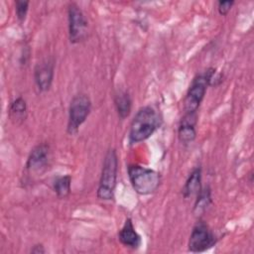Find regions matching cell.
Instances as JSON below:
<instances>
[{
    "label": "cell",
    "mask_w": 254,
    "mask_h": 254,
    "mask_svg": "<svg viewBox=\"0 0 254 254\" xmlns=\"http://www.w3.org/2000/svg\"><path fill=\"white\" fill-rule=\"evenodd\" d=\"M50 159V147L49 145L43 143L36 146L30 153L27 163L26 169L29 173L42 174L48 166Z\"/></svg>",
    "instance_id": "8"
},
{
    "label": "cell",
    "mask_w": 254,
    "mask_h": 254,
    "mask_svg": "<svg viewBox=\"0 0 254 254\" xmlns=\"http://www.w3.org/2000/svg\"><path fill=\"white\" fill-rule=\"evenodd\" d=\"M29 1H23V0H17L15 2V10H16V16L20 22H23L27 16L28 9H29Z\"/></svg>",
    "instance_id": "17"
},
{
    "label": "cell",
    "mask_w": 254,
    "mask_h": 254,
    "mask_svg": "<svg viewBox=\"0 0 254 254\" xmlns=\"http://www.w3.org/2000/svg\"><path fill=\"white\" fill-rule=\"evenodd\" d=\"M216 243V237L209 227L203 222L198 221L192 228L190 240L189 250L190 252H203L208 250Z\"/></svg>",
    "instance_id": "7"
},
{
    "label": "cell",
    "mask_w": 254,
    "mask_h": 254,
    "mask_svg": "<svg viewBox=\"0 0 254 254\" xmlns=\"http://www.w3.org/2000/svg\"><path fill=\"white\" fill-rule=\"evenodd\" d=\"M211 203V191L209 187H205V188H201L199 192L197 193V197L194 203V207H193V212L196 215L201 214L207 207L208 205Z\"/></svg>",
    "instance_id": "15"
},
{
    "label": "cell",
    "mask_w": 254,
    "mask_h": 254,
    "mask_svg": "<svg viewBox=\"0 0 254 254\" xmlns=\"http://www.w3.org/2000/svg\"><path fill=\"white\" fill-rule=\"evenodd\" d=\"M118 169V159L114 149L108 150L105 155L99 186L97 189V196L100 199L110 200L114 197Z\"/></svg>",
    "instance_id": "2"
},
{
    "label": "cell",
    "mask_w": 254,
    "mask_h": 254,
    "mask_svg": "<svg viewBox=\"0 0 254 254\" xmlns=\"http://www.w3.org/2000/svg\"><path fill=\"white\" fill-rule=\"evenodd\" d=\"M91 110V101L86 94L75 95L69 105L67 133L70 135L76 134L81 124L86 120Z\"/></svg>",
    "instance_id": "4"
},
{
    "label": "cell",
    "mask_w": 254,
    "mask_h": 254,
    "mask_svg": "<svg viewBox=\"0 0 254 254\" xmlns=\"http://www.w3.org/2000/svg\"><path fill=\"white\" fill-rule=\"evenodd\" d=\"M234 4V1H219L217 4V9L220 15L225 16L228 14V12L231 10L232 6Z\"/></svg>",
    "instance_id": "18"
},
{
    "label": "cell",
    "mask_w": 254,
    "mask_h": 254,
    "mask_svg": "<svg viewBox=\"0 0 254 254\" xmlns=\"http://www.w3.org/2000/svg\"><path fill=\"white\" fill-rule=\"evenodd\" d=\"M195 124H196V114L194 113H185L184 117L182 118L178 130L179 140L183 144H190L191 143L196 137L195 131Z\"/></svg>",
    "instance_id": "10"
},
{
    "label": "cell",
    "mask_w": 254,
    "mask_h": 254,
    "mask_svg": "<svg viewBox=\"0 0 254 254\" xmlns=\"http://www.w3.org/2000/svg\"><path fill=\"white\" fill-rule=\"evenodd\" d=\"M207 86H208V80H207L205 71L203 73L197 74L192 79L184 100L185 113L196 112L198 106L200 105L205 95Z\"/></svg>",
    "instance_id": "6"
},
{
    "label": "cell",
    "mask_w": 254,
    "mask_h": 254,
    "mask_svg": "<svg viewBox=\"0 0 254 254\" xmlns=\"http://www.w3.org/2000/svg\"><path fill=\"white\" fill-rule=\"evenodd\" d=\"M9 117L14 124H21L27 117V103L23 97L14 99L9 107Z\"/></svg>",
    "instance_id": "13"
},
{
    "label": "cell",
    "mask_w": 254,
    "mask_h": 254,
    "mask_svg": "<svg viewBox=\"0 0 254 254\" xmlns=\"http://www.w3.org/2000/svg\"><path fill=\"white\" fill-rule=\"evenodd\" d=\"M35 82L40 91H47L54 78V64L51 61H44L38 64L34 71Z\"/></svg>",
    "instance_id": "9"
},
{
    "label": "cell",
    "mask_w": 254,
    "mask_h": 254,
    "mask_svg": "<svg viewBox=\"0 0 254 254\" xmlns=\"http://www.w3.org/2000/svg\"><path fill=\"white\" fill-rule=\"evenodd\" d=\"M161 125V118L155 108L144 106L135 114L129 130V141L131 144L148 139Z\"/></svg>",
    "instance_id": "1"
},
{
    "label": "cell",
    "mask_w": 254,
    "mask_h": 254,
    "mask_svg": "<svg viewBox=\"0 0 254 254\" xmlns=\"http://www.w3.org/2000/svg\"><path fill=\"white\" fill-rule=\"evenodd\" d=\"M71 177L69 175L59 177L54 183V190L61 198L66 197L70 193Z\"/></svg>",
    "instance_id": "16"
},
{
    "label": "cell",
    "mask_w": 254,
    "mask_h": 254,
    "mask_svg": "<svg viewBox=\"0 0 254 254\" xmlns=\"http://www.w3.org/2000/svg\"><path fill=\"white\" fill-rule=\"evenodd\" d=\"M119 241L126 247L137 249L141 245V236L134 228L133 222L130 218H127L124 225L118 233Z\"/></svg>",
    "instance_id": "11"
},
{
    "label": "cell",
    "mask_w": 254,
    "mask_h": 254,
    "mask_svg": "<svg viewBox=\"0 0 254 254\" xmlns=\"http://www.w3.org/2000/svg\"><path fill=\"white\" fill-rule=\"evenodd\" d=\"M128 176L135 191L142 195L154 192L160 185L159 173L139 165H130Z\"/></svg>",
    "instance_id": "3"
},
{
    "label": "cell",
    "mask_w": 254,
    "mask_h": 254,
    "mask_svg": "<svg viewBox=\"0 0 254 254\" xmlns=\"http://www.w3.org/2000/svg\"><path fill=\"white\" fill-rule=\"evenodd\" d=\"M114 103H115L118 116L121 119L128 117L131 111V106H132V100L130 95L126 91H119L115 95Z\"/></svg>",
    "instance_id": "14"
},
{
    "label": "cell",
    "mask_w": 254,
    "mask_h": 254,
    "mask_svg": "<svg viewBox=\"0 0 254 254\" xmlns=\"http://www.w3.org/2000/svg\"><path fill=\"white\" fill-rule=\"evenodd\" d=\"M67 19L70 43L76 44L84 41L87 37V20L81 9L75 3L68 5Z\"/></svg>",
    "instance_id": "5"
},
{
    "label": "cell",
    "mask_w": 254,
    "mask_h": 254,
    "mask_svg": "<svg viewBox=\"0 0 254 254\" xmlns=\"http://www.w3.org/2000/svg\"><path fill=\"white\" fill-rule=\"evenodd\" d=\"M32 253H35V254H40V253H45L46 250L44 249V246L42 244H37L33 247V249L31 250Z\"/></svg>",
    "instance_id": "19"
},
{
    "label": "cell",
    "mask_w": 254,
    "mask_h": 254,
    "mask_svg": "<svg viewBox=\"0 0 254 254\" xmlns=\"http://www.w3.org/2000/svg\"><path fill=\"white\" fill-rule=\"evenodd\" d=\"M201 189V169L196 167L190 174L186 184L183 188V195L189 198L194 194H197Z\"/></svg>",
    "instance_id": "12"
}]
</instances>
